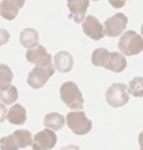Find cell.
Returning <instances> with one entry per match:
<instances>
[{"label":"cell","mask_w":143,"mask_h":150,"mask_svg":"<svg viewBox=\"0 0 143 150\" xmlns=\"http://www.w3.org/2000/svg\"><path fill=\"white\" fill-rule=\"evenodd\" d=\"M60 100L73 111H81L84 107V98L74 81H65L60 86Z\"/></svg>","instance_id":"cell-1"},{"label":"cell","mask_w":143,"mask_h":150,"mask_svg":"<svg viewBox=\"0 0 143 150\" xmlns=\"http://www.w3.org/2000/svg\"><path fill=\"white\" fill-rule=\"evenodd\" d=\"M118 48L125 56H133L143 52V37L135 31H126L121 35Z\"/></svg>","instance_id":"cell-2"},{"label":"cell","mask_w":143,"mask_h":150,"mask_svg":"<svg viewBox=\"0 0 143 150\" xmlns=\"http://www.w3.org/2000/svg\"><path fill=\"white\" fill-rule=\"evenodd\" d=\"M66 124L70 128V131L76 135H87L93 128V122L87 118L83 111H72L66 115Z\"/></svg>","instance_id":"cell-3"},{"label":"cell","mask_w":143,"mask_h":150,"mask_svg":"<svg viewBox=\"0 0 143 150\" xmlns=\"http://www.w3.org/2000/svg\"><path fill=\"white\" fill-rule=\"evenodd\" d=\"M105 100L114 108L122 107L129 101V90L122 83H114L108 87V90L105 93Z\"/></svg>","instance_id":"cell-4"},{"label":"cell","mask_w":143,"mask_h":150,"mask_svg":"<svg viewBox=\"0 0 143 150\" xmlns=\"http://www.w3.org/2000/svg\"><path fill=\"white\" fill-rule=\"evenodd\" d=\"M55 66L52 67H45V66H35L31 72L28 73L27 76V83L30 87L33 88H41L46 84V81L53 76V72H55Z\"/></svg>","instance_id":"cell-5"},{"label":"cell","mask_w":143,"mask_h":150,"mask_svg":"<svg viewBox=\"0 0 143 150\" xmlns=\"http://www.w3.org/2000/svg\"><path fill=\"white\" fill-rule=\"evenodd\" d=\"M25 58L30 63H34L35 66H45V67H52L53 66L52 55H49L45 46L39 45V44L27 51Z\"/></svg>","instance_id":"cell-6"},{"label":"cell","mask_w":143,"mask_h":150,"mask_svg":"<svg viewBox=\"0 0 143 150\" xmlns=\"http://www.w3.org/2000/svg\"><path fill=\"white\" fill-rule=\"evenodd\" d=\"M128 25V17L122 13L114 14L112 17L105 20L104 23V33L107 37L114 38V37H119L121 34L125 31V28Z\"/></svg>","instance_id":"cell-7"},{"label":"cell","mask_w":143,"mask_h":150,"mask_svg":"<svg viewBox=\"0 0 143 150\" xmlns=\"http://www.w3.org/2000/svg\"><path fill=\"white\" fill-rule=\"evenodd\" d=\"M58 143V136L55 131L46 128L44 131L38 132L35 136L33 137V149L34 150H51L53 149Z\"/></svg>","instance_id":"cell-8"},{"label":"cell","mask_w":143,"mask_h":150,"mask_svg":"<svg viewBox=\"0 0 143 150\" xmlns=\"http://www.w3.org/2000/svg\"><path fill=\"white\" fill-rule=\"evenodd\" d=\"M81 24H83V33L94 41H100L105 35L104 25L94 16H86Z\"/></svg>","instance_id":"cell-9"},{"label":"cell","mask_w":143,"mask_h":150,"mask_svg":"<svg viewBox=\"0 0 143 150\" xmlns=\"http://www.w3.org/2000/svg\"><path fill=\"white\" fill-rule=\"evenodd\" d=\"M90 6V0H67V7L72 14V18L74 23H83L86 18L87 8Z\"/></svg>","instance_id":"cell-10"},{"label":"cell","mask_w":143,"mask_h":150,"mask_svg":"<svg viewBox=\"0 0 143 150\" xmlns=\"http://www.w3.org/2000/svg\"><path fill=\"white\" fill-rule=\"evenodd\" d=\"M73 56H72L69 52L66 51H60L58 52L55 56H53V66L58 72H62V73H67L70 72L73 69Z\"/></svg>","instance_id":"cell-11"},{"label":"cell","mask_w":143,"mask_h":150,"mask_svg":"<svg viewBox=\"0 0 143 150\" xmlns=\"http://www.w3.org/2000/svg\"><path fill=\"white\" fill-rule=\"evenodd\" d=\"M126 65H128V62L125 59V55L119 52H110V58H108L104 67L114 73H121L126 69Z\"/></svg>","instance_id":"cell-12"},{"label":"cell","mask_w":143,"mask_h":150,"mask_svg":"<svg viewBox=\"0 0 143 150\" xmlns=\"http://www.w3.org/2000/svg\"><path fill=\"white\" fill-rule=\"evenodd\" d=\"M7 119L13 125H24L27 121L25 108L20 104H11L10 110L7 112Z\"/></svg>","instance_id":"cell-13"},{"label":"cell","mask_w":143,"mask_h":150,"mask_svg":"<svg viewBox=\"0 0 143 150\" xmlns=\"http://www.w3.org/2000/svg\"><path fill=\"white\" fill-rule=\"evenodd\" d=\"M20 44L24 46V48H28V49L37 46L39 44L38 31L34 30V28H25V30H23L21 34H20Z\"/></svg>","instance_id":"cell-14"},{"label":"cell","mask_w":143,"mask_h":150,"mask_svg":"<svg viewBox=\"0 0 143 150\" xmlns=\"http://www.w3.org/2000/svg\"><path fill=\"white\" fill-rule=\"evenodd\" d=\"M44 125L52 131H60L65 126V117L58 112H49L44 118Z\"/></svg>","instance_id":"cell-15"},{"label":"cell","mask_w":143,"mask_h":150,"mask_svg":"<svg viewBox=\"0 0 143 150\" xmlns=\"http://www.w3.org/2000/svg\"><path fill=\"white\" fill-rule=\"evenodd\" d=\"M20 7L11 0H3L0 3V16L4 20H14L18 14Z\"/></svg>","instance_id":"cell-16"},{"label":"cell","mask_w":143,"mask_h":150,"mask_svg":"<svg viewBox=\"0 0 143 150\" xmlns=\"http://www.w3.org/2000/svg\"><path fill=\"white\" fill-rule=\"evenodd\" d=\"M14 139H16V142L18 144L20 149H24V147H28V146H31L33 144V135H31V132L30 131H25V129H18V131H16L13 133Z\"/></svg>","instance_id":"cell-17"},{"label":"cell","mask_w":143,"mask_h":150,"mask_svg":"<svg viewBox=\"0 0 143 150\" xmlns=\"http://www.w3.org/2000/svg\"><path fill=\"white\" fill-rule=\"evenodd\" d=\"M108 58H110V51L107 48H97L94 52L91 53V63L94 66L104 67Z\"/></svg>","instance_id":"cell-18"},{"label":"cell","mask_w":143,"mask_h":150,"mask_svg":"<svg viewBox=\"0 0 143 150\" xmlns=\"http://www.w3.org/2000/svg\"><path fill=\"white\" fill-rule=\"evenodd\" d=\"M18 98V91L16 86H8L4 90H0V101L3 104H14Z\"/></svg>","instance_id":"cell-19"},{"label":"cell","mask_w":143,"mask_h":150,"mask_svg":"<svg viewBox=\"0 0 143 150\" xmlns=\"http://www.w3.org/2000/svg\"><path fill=\"white\" fill-rule=\"evenodd\" d=\"M13 72L7 65H0V90H4L11 84Z\"/></svg>","instance_id":"cell-20"},{"label":"cell","mask_w":143,"mask_h":150,"mask_svg":"<svg viewBox=\"0 0 143 150\" xmlns=\"http://www.w3.org/2000/svg\"><path fill=\"white\" fill-rule=\"evenodd\" d=\"M128 90L133 97H143V77H133L129 81Z\"/></svg>","instance_id":"cell-21"},{"label":"cell","mask_w":143,"mask_h":150,"mask_svg":"<svg viewBox=\"0 0 143 150\" xmlns=\"http://www.w3.org/2000/svg\"><path fill=\"white\" fill-rule=\"evenodd\" d=\"M0 149L1 150H18V144L16 142L13 135H8L0 139Z\"/></svg>","instance_id":"cell-22"},{"label":"cell","mask_w":143,"mask_h":150,"mask_svg":"<svg viewBox=\"0 0 143 150\" xmlns=\"http://www.w3.org/2000/svg\"><path fill=\"white\" fill-rule=\"evenodd\" d=\"M8 41H10V34H8V31L4 30V28H0V46L6 45Z\"/></svg>","instance_id":"cell-23"},{"label":"cell","mask_w":143,"mask_h":150,"mask_svg":"<svg viewBox=\"0 0 143 150\" xmlns=\"http://www.w3.org/2000/svg\"><path fill=\"white\" fill-rule=\"evenodd\" d=\"M7 112L8 111H7L6 105L0 101V124H1V122H4V121L7 119Z\"/></svg>","instance_id":"cell-24"},{"label":"cell","mask_w":143,"mask_h":150,"mask_svg":"<svg viewBox=\"0 0 143 150\" xmlns=\"http://www.w3.org/2000/svg\"><path fill=\"white\" fill-rule=\"evenodd\" d=\"M108 1L114 8H121L125 4V1H128V0H108Z\"/></svg>","instance_id":"cell-25"},{"label":"cell","mask_w":143,"mask_h":150,"mask_svg":"<svg viewBox=\"0 0 143 150\" xmlns=\"http://www.w3.org/2000/svg\"><path fill=\"white\" fill-rule=\"evenodd\" d=\"M60 150H80V147H79V146H76V144H69V146L62 147Z\"/></svg>","instance_id":"cell-26"},{"label":"cell","mask_w":143,"mask_h":150,"mask_svg":"<svg viewBox=\"0 0 143 150\" xmlns=\"http://www.w3.org/2000/svg\"><path fill=\"white\" fill-rule=\"evenodd\" d=\"M139 147L140 150H143V131L139 133Z\"/></svg>","instance_id":"cell-27"},{"label":"cell","mask_w":143,"mask_h":150,"mask_svg":"<svg viewBox=\"0 0 143 150\" xmlns=\"http://www.w3.org/2000/svg\"><path fill=\"white\" fill-rule=\"evenodd\" d=\"M11 1H14V3H16V4L20 7V8L25 4V0H11Z\"/></svg>","instance_id":"cell-28"},{"label":"cell","mask_w":143,"mask_h":150,"mask_svg":"<svg viewBox=\"0 0 143 150\" xmlns=\"http://www.w3.org/2000/svg\"><path fill=\"white\" fill-rule=\"evenodd\" d=\"M142 37H143V25H142Z\"/></svg>","instance_id":"cell-29"},{"label":"cell","mask_w":143,"mask_h":150,"mask_svg":"<svg viewBox=\"0 0 143 150\" xmlns=\"http://www.w3.org/2000/svg\"><path fill=\"white\" fill-rule=\"evenodd\" d=\"M93 1H98V0H93Z\"/></svg>","instance_id":"cell-30"},{"label":"cell","mask_w":143,"mask_h":150,"mask_svg":"<svg viewBox=\"0 0 143 150\" xmlns=\"http://www.w3.org/2000/svg\"><path fill=\"white\" fill-rule=\"evenodd\" d=\"M0 3H1V1H0Z\"/></svg>","instance_id":"cell-31"}]
</instances>
